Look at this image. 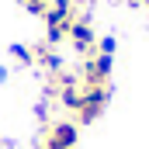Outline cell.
<instances>
[{"mask_svg":"<svg viewBox=\"0 0 149 149\" xmlns=\"http://www.w3.org/2000/svg\"><path fill=\"white\" fill-rule=\"evenodd\" d=\"M76 80L83 90H111V56H104V52L87 56L76 70Z\"/></svg>","mask_w":149,"mask_h":149,"instance_id":"6da1fadb","label":"cell"},{"mask_svg":"<svg viewBox=\"0 0 149 149\" xmlns=\"http://www.w3.org/2000/svg\"><path fill=\"white\" fill-rule=\"evenodd\" d=\"M76 142H80V125L73 118H59V121H45L38 149H76Z\"/></svg>","mask_w":149,"mask_h":149,"instance_id":"7a4b0ae2","label":"cell"},{"mask_svg":"<svg viewBox=\"0 0 149 149\" xmlns=\"http://www.w3.org/2000/svg\"><path fill=\"white\" fill-rule=\"evenodd\" d=\"M108 94L111 90H83L80 87V101L73 108V121L76 125H94L104 114V108H108Z\"/></svg>","mask_w":149,"mask_h":149,"instance_id":"3957f363","label":"cell"},{"mask_svg":"<svg viewBox=\"0 0 149 149\" xmlns=\"http://www.w3.org/2000/svg\"><path fill=\"white\" fill-rule=\"evenodd\" d=\"M66 42L73 45V49L80 52V56H83V59L97 52V35H94L90 21H87V17H80V14L73 17V24H70V35H66Z\"/></svg>","mask_w":149,"mask_h":149,"instance_id":"277c9868","label":"cell"},{"mask_svg":"<svg viewBox=\"0 0 149 149\" xmlns=\"http://www.w3.org/2000/svg\"><path fill=\"white\" fill-rule=\"evenodd\" d=\"M10 56H14L17 63H24V66H35V59H31V49H28V45H10Z\"/></svg>","mask_w":149,"mask_h":149,"instance_id":"5b68a950","label":"cell"},{"mask_svg":"<svg viewBox=\"0 0 149 149\" xmlns=\"http://www.w3.org/2000/svg\"><path fill=\"white\" fill-rule=\"evenodd\" d=\"M21 3L28 14H38V17H45V10H49V0H21Z\"/></svg>","mask_w":149,"mask_h":149,"instance_id":"8992f818","label":"cell"},{"mask_svg":"<svg viewBox=\"0 0 149 149\" xmlns=\"http://www.w3.org/2000/svg\"><path fill=\"white\" fill-rule=\"evenodd\" d=\"M128 3H139V7H149V0H128Z\"/></svg>","mask_w":149,"mask_h":149,"instance_id":"52a82bcc","label":"cell"},{"mask_svg":"<svg viewBox=\"0 0 149 149\" xmlns=\"http://www.w3.org/2000/svg\"><path fill=\"white\" fill-rule=\"evenodd\" d=\"M0 149H3V142H0Z\"/></svg>","mask_w":149,"mask_h":149,"instance_id":"ba28073f","label":"cell"}]
</instances>
